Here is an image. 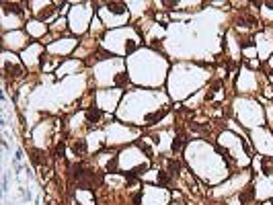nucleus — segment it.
Here are the masks:
<instances>
[{
  "label": "nucleus",
  "mask_w": 273,
  "mask_h": 205,
  "mask_svg": "<svg viewBox=\"0 0 273 205\" xmlns=\"http://www.w3.org/2000/svg\"><path fill=\"white\" fill-rule=\"evenodd\" d=\"M105 6H107V11L115 12V14H127V6L123 2H107Z\"/></svg>",
  "instance_id": "obj_1"
},
{
  "label": "nucleus",
  "mask_w": 273,
  "mask_h": 205,
  "mask_svg": "<svg viewBox=\"0 0 273 205\" xmlns=\"http://www.w3.org/2000/svg\"><path fill=\"white\" fill-rule=\"evenodd\" d=\"M99 119H101V111H99L97 107H91V109L86 111V121H88V125H97Z\"/></svg>",
  "instance_id": "obj_2"
},
{
  "label": "nucleus",
  "mask_w": 273,
  "mask_h": 205,
  "mask_svg": "<svg viewBox=\"0 0 273 205\" xmlns=\"http://www.w3.org/2000/svg\"><path fill=\"white\" fill-rule=\"evenodd\" d=\"M166 166H169V176H179L181 174V164L177 160H166Z\"/></svg>",
  "instance_id": "obj_3"
},
{
  "label": "nucleus",
  "mask_w": 273,
  "mask_h": 205,
  "mask_svg": "<svg viewBox=\"0 0 273 205\" xmlns=\"http://www.w3.org/2000/svg\"><path fill=\"white\" fill-rule=\"evenodd\" d=\"M74 154L76 156H84V152H86V144H84V139H78L76 144H74Z\"/></svg>",
  "instance_id": "obj_4"
},
{
  "label": "nucleus",
  "mask_w": 273,
  "mask_h": 205,
  "mask_svg": "<svg viewBox=\"0 0 273 205\" xmlns=\"http://www.w3.org/2000/svg\"><path fill=\"white\" fill-rule=\"evenodd\" d=\"M185 142H187V139H185V136H177L175 139H172V144H171V150H172V152H179Z\"/></svg>",
  "instance_id": "obj_5"
}]
</instances>
